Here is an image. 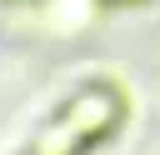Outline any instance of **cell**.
I'll return each instance as SVG.
<instances>
[{"label":"cell","instance_id":"1","mask_svg":"<svg viewBox=\"0 0 160 155\" xmlns=\"http://www.w3.org/2000/svg\"><path fill=\"white\" fill-rule=\"evenodd\" d=\"M120 115H125L120 90H110V85H85V90H75V95L60 105V115H55V125L40 135L35 155H80V150L100 145V140L120 125Z\"/></svg>","mask_w":160,"mask_h":155}]
</instances>
